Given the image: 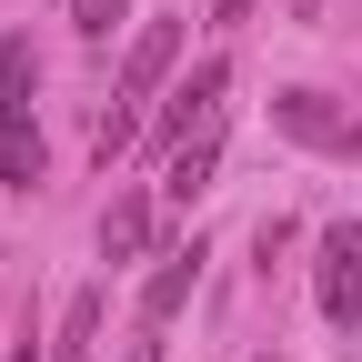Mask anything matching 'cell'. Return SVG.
I'll list each match as a JSON object with an SVG mask.
<instances>
[{"mask_svg":"<svg viewBox=\"0 0 362 362\" xmlns=\"http://www.w3.org/2000/svg\"><path fill=\"white\" fill-rule=\"evenodd\" d=\"M312 302H322V322L362 332V221H332V232H322V272H312Z\"/></svg>","mask_w":362,"mask_h":362,"instance_id":"1","label":"cell"},{"mask_svg":"<svg viewBox=\"0 0 362 362\" xmlns=\"http://www.w3.org/2000/svg\"><path fill=\"white\" fill-rule=\"evenodd\" d=\"M221 90H232V61H202L192 81H171V101H161V121H151V131L181 151L192 131H211V121H221Z\"/></svg>","mask_w":362,"mask_h":362,"instance_id":"2","label":"cell"},{"mask_svg":"<svg viewBox=\"0 0 362 362\" xmlns=\"http://www.w3.org/2000/svg\"><path fill=\"white\" fill-rule=\"evenodd\" d=\"M51 181V141L30 111H0V192H40Z\"/></svg>","mask_w":362,"mask_h":362,"instance_id":"3","label":"cell"},{"mask_svg":"<svg viewBox=\"0 0 362 362\" xmlns=\"http://www.w3.org/2000/svg\"><path fill=\"white\" fill-rule=\"evenodd\" d=\"M272 121H282L292 141H312V151H352V141H362V121L322 111V90H282V101H272Z\"/></svg>","mask_w":362,"mask_h":362,"instance_id":"4","label":"cell"},{"mask_svg":"<svg viewBox=\"0 0 362 362\" xmlns=\"http://www.w3.org/2000/svg\"><path fill=\"white\" fill-rule=\"evenodd\" d=\"M192 282H202V242H181V252H161L151 262V282H141V332H161L181 302H192Z\"/></svg>","mask_w":362,"mask_h":362,"instance_id":"5","label":"cell"},{"mask_svg":"<svg viewBox=\"0 0 362 362\" xmlns=\"http://www.w3.org/2000/svg\"><path fill=\"white\" fill-rule=\"evenodd\" d=\"M211 161H221V121H211V131H192V141L171 151V171H161V202H181V211H192V202L211 192Z\"/></svg>","mask_w":362,"mask_h":362,"instance_id":"6","label":"cell"},{"mask_svg":"<svg viewBox=\"0 0 362 362\" xmlns=\"http://www.w3.org/2000/svg\"><path fill=\"white\" fill-rule=\"evenodd\" d=\"M151 252V192H121L101 211V262H141Z\"/></svg>","mask_w":362,"mask_h":362,"instance_id":"7","label":"cell"},{"mask_svg":"<svg viewBox=\"0 0 362 362\" xmlns=\"http://www.w3.org/2000/svg\"><path fill=\"white\" fill-rule=\"evenodd\" d=\"M40 101V61H30V40H0V111H30Z\"/></svg>","mask_w":362,"mask_h":362,"instance_id":"8","label":"cell"},{"mask_svg":"<svg viewBox=\"0 0 362 362\" xmlns=\"http://www.w3.org/2000/svg\"><path fill=\"white\" fill-rule=\"evenodd\" d=\"M90 332H101V292H71V312H61V342H51V352H90Z\"/></svg>","mask_w":362,"mask_h":362,"instance_id":"9","label":"cell"},{"mask_svg":"<svg viewBox=\"0 0 362 362\" xmlns=\"http://www.w3.org/2000/svg\"><path fill=\"white\" fill-rule=\"evenodd\" d=\"M121 21H131V0H71V30L81 40H111Z\"/></svg>","mask_w":362,"mask_h":362,"instance_id":"10","label":"cell"},{"mask_svg":"<svg viewBox=\"0 0 362 362\" xmlns=\"http://www.w3.org/2000/svg\"><path fill=\"white\" fill-rule=\"evenodd\" d=\"M131 362H161V332H141V342H131Z\"/></svg>","mask_w":362,"mask_h":362,"instance_id":"11","label":"cell"},{"mask_svg":"<svg viewBox=\"0 0 362 362\" xmlns=\"http://www.w3.org/2000/svg\"><path fill=\"white\" fill-rule=\"evenodd\" d=\"M51 362H90V352H51Z\"/></svg>","mask_w":362,"mask_h":362,"instance_id":"12","label":"cell"}]
</instances>
